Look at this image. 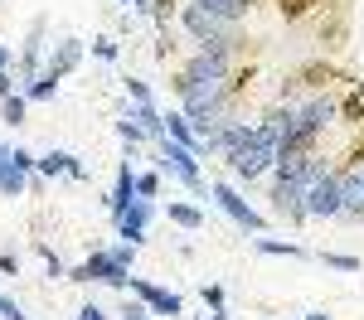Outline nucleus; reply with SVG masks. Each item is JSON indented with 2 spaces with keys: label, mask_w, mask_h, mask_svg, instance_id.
Listing matches in <instances>:
<instances>
[{
  "label": "nucleus",
  "mask_w": 364,
  "mask_h": 320,
  "mask_svg": "<svg viewBox=\"0 0 364 320\" xmlns=\"http://www.w3.org/2000/svg\"><path fill=\"white\" fill-rule=\"evenodd\" d=\"M151 219H156V204H151V199H132V204H127V209H122V214L112 219V224H117V233H122V238L136 248V243H146V228H151Z\"/></svg>",
  "instance_id": "0eeeda50"
},
{
  "label": "nucleus",
  "mask_w": 364,
  "mask_h": 320,
  "mask_svg": "<svg viewBox=\"0 0 364 320\" xmlns=\"http://www.w3.org/2000/svg\"><path fill=\"white\" fill-rule=\"evenodd\" d=\"M132 121H136L146 136H156V141H166V116L156 112V102H136V112H132Z\"/></svg>",
  "instance_id": "dca6fc26"
},
{
  "label": "nucleus",
  "mask_w": 364,
  "mask_h": 320,
  "mask_svg": "<svg viewBox=\"0 0 364 320\" xmlns=\"http://www.w3.org/2000/svg\"><path fill=\"white\" fill-rule=\"evenodd\" d=\"M5 160H10V145H5V141H0V165H5Z\"/></svg>",
  "instance_id": "4c0bfd02"
},
{
  "label": "nucleus",
  "mask_w": 364,
  "mask_h": 320,
  "mask_svg": "<svg viewBox=\"0 0 364 320\" xmlns=\"http://www.w3.org/2000/svg\"><path fill=\"white\" fill-rule=\"evenodd\" d=\"M25 107H29L25 92H10V97L0 102V112H5V121H10V126H20V121H25Z\"/></svg>",
  "instance_id": "412c9836"
},
{
  "label": "nucleus",
  "mask_w": 364,
  "mask_h": 320,
  "mask_svg": "<svg viewBox=\"0 0 364 320\" xmlns=\"http://www.w3.org/2000/svg\"><path fill=\"white\" fill-rule=\"evenodd\" d=\"M0 316H5V320H29L25 311H20V306H15V301H5V296H0Z\"/></svg>",
  "instance_id": "cd10ccee"
},
{
  "label": "nucleus",
  "mask_w": 364,
  "mask_h": 320,
  "mask_svg": "<svg viewBox=\"0 0 364 320\" xmlns=\"http://www.w3.org/2000/svg\"><path fill=\"white\" fill-rule=\"evenodd\" d=\"M0 272H10V277H15V272H20V258H15V253H0Z\"/></svg>",
  "instance_id": "2f4dec72"
},
{
  "label": "nucleus",
  "mask_w": 364,
  "mask_h": 320,
  "mask_svg": "<svg viewBox=\"0 0 364 320\" xmlns=\"http://www.w3.org/2000/svg\"><path fill=\"white\" fill-rule=\"evenodd\" d=\"M166 136H170L175 145H185V150H199V145H204V141L195 136V126L185 121V112H170V116H166Z\"/></svg>",
  "instance_id": "2eb2a0df"
},
{
  "label": "nucleus",
  "mask_w": 364,
  "mask_h": 320,
  "mask_svg": "<svg viewBox=\"0 0 364 320\" xmlns=\"http://www.w3.org/2000/svg\"><path fill=\"white\" fill-rule=\"evenodd\" d=\"M127 92H132V102H151V87L141 83V78H127Z\"/></svg>",
  "instance_id": "a878e982"
},
{
  "label": "nucleus",
  "mask_w": 364,
  "mask_h": 320,
  "mask_svg": "<svg viewBox=\"0 0 364 320\" xmlns=\"http://www.w3.org/2000/svg\"><path fill=\"white\" fill-rule=\"evenodd\" d=\"M0 194H5V199L25 194V170H20L15 160H5V165H0Z\"/></svg>",
  "instance_id": "f3484780"
},
{
  "label": "nucleus",
  "mask_w": 364,
  "mask_h": 320,
  "mask_svg": "<svg viewBox=\"0 0 364 320\" xmlns=\"http://www.w3.org/2000/svg\"><path fill=\"white\" fill-rule=\"evenodd\" d=\"M204 306L209 311H224V287H204Z\"/></svg>",
  "instance_id": "bb28decb"
},
{
  "label": "nucleus",
  "mask_w": 364,
  "mask_h": 320,
  "mask_svg": "<svg viewBox=\"0 0 364 320\" xmlns=\"http://www.w3.org/2000/svg\"><path fill=\"white\" fill-rule=\"evenodd\" d=\"M44 262H49V277H63V282H68V267H63V262H58L49 248H44Z\"/></svg>",
  "instance_id": "c85d7f7f"
},
{
  "label": "nucleus",
  "mask_w": 364,
  "mask_h": 320,
  "mask_svg": "<svg viewBox=\"0 0 364 320\" xmlns=\"http://www.w3.org/2000/svg\"><path fill=\"white\" fill-rule=\"evenodd\" d=\"M136 199V170L132 165H117V180H112V194H107V209H112V219L127 209V204Z\"/></svg>",
  "instance_id": "9b49d317"
},
{
  "label": "nucleus",
  "mask_w": 364,
  "mask_h": 320,
  "mask_svg": "<svg viewBox=\"0 0 364 320\" xmlns=\"http://www.w3.org/2000/svg\"><path fill=\"white\" fill-rule=\"evenodd\" d=\"M161 165H166L175 180H185V184H190L195 194H204V175H199L195 150H185V145H175V141L166 136V141H161Z\"/></svg>",
  "instance_id": "39448f33"
},
{
  "label": "nucleus",
  "mask_w": 364,
  "mask_h": 320,
  "mask_svg": "<svg viewBox=\"0 0 364 320\" xmlns=\"http://www.w3.org/2000/svg\"><path fill=\"white\" fill-rule=\"evenodd\" d=\"M180 25L190 29V34H195V44L199 49H204V44H219V39H228V29H224V20H214V15H209V10H204V5H185V10H180Z\"/></svg>",
  "instance_id": "423d86ee"
},
{
  "label": "nucleus",
  "mask_w": 364,
  "mask_h": 320,
  "mask_svg": "<svg viewBox=\"0 0 364 320\" xmlns=\"http://www.w3.org/2000/svg\"><path fill=\"white\" fill-rule=\"evenodd\" d=\"M326 267H336V272H360V258H350V253H326Z\"/></svg>",
  "instance_id": "5701e85b"
},
{
  "label": "nucleus",
  "mask_w": 364,
  "mask_h": 320,
  "mask_svg": "<svg viewBox=\"0 0 364 320\" xmlns=\"http://www.w3.org/2000/svg\"><path fill=\"white\" fill-rule=\"evenodd\" d=\"M306 5H311V0H282V15H301Z\"/></svg>",
  "instance_id": "473e14b6"
},
{
  "label": "nucleus",
  "mask_w": 364,
  "mask_h": 320,
  "mask_svg": "<svg viewBox=\"0 0 364 320\" xmlns=\"http://www.w3.org/2000/svg\"><path fill=\"white\" fill-rule=\"evenodd\" d=\"M117 136H122V141H127V145H136L141 136H146V131H141L136 121H117Z\"/></svg>",
  "instance_id": "b1692460"
},
{
  "label": "nucleus",
  "mask_w": 364,
  "mask_h": 320,
  "mask_svg": "<svg viewBox=\"0 0 364 320\" xmlns=\"http://www.w3.org/2000/svg\"><path fill=\"white\" fill-rule=\"evenodd\" d=\"M257 253H267V258H301V243H282V238H257Z\"/></svg>",
  "instance_id": "aec40b11"
},
{
  "label": "nucleus",
  "mask_w": 364,
  "mask_h": 320,
  "mask_svg": "<svg viewBox=\"0 0 364 320\" xmlns=\"http://www.w3.org/2000/svg\"><path fill=\"white\" fill-rule=\"evenodd\" d=\"M170 224H180V228H204V214H199L195 204H170Z\"/></svg>",
  "instance_id": "6ab92c4d"
},
{
  "label": "nucleus",
  "mask_w": 364,
  "mask_h": 320,
  "mask_svg": "<svg viewBox=\"0 0 364 320\" xmlns=\"http://www.w3.org/2000/svg\"><path fill=\"white\" fill-rule=\"evenodd\" d=\"M78 58H83V39H58V49L49 54V63H44V73H54V78H63L68 68H78Z\"/></svg>",
  "instance_id": "ddd939ff"
},
{
  "label": "nucleus",
  "mask_w": 364,
  "mask_h": 320,
  "mask_svg": "<svg viewBox=\"0 0 364 320\" xmlns=\"http://www.w3.org/2000/svg\"><path fill=\"white\" fill-rule=\"evenodd\" d=\"M345 214V189H340V175H321L306 189V219H331Z\"/></svg>",
  "instance_id": "7ed1b4c3"
},
{
  "label": "nucleus",
  "mask_w": 364,
  "mask_h": 320,
  "mask_svg": "<svg viewBox=\"0 0 364 320\" xmlns=\"http://www.w3.org/2000/svg\"><path fill=\"white\" fill-rule=\"evenodd\" d=\"M0 68H10V44H0Z\"/></svg>",
  "instance_id": "c9c22d12"
},
{
  "label": "nucleus",
  "mask_w": 364,
  "mask_h": 320,
  "mask_svg": "<svg viewBox=\"0 0 364 320\" xmlns=\"http://www.w3.org/2000/svg\"><path fill=\"white\" fill-rule=\"evenodd\" d=\"M340 189H345V214L364 219V160L355 165V170L340 175Z\"/></svg>",
  "instance_id": "f8f14e48"
},
{
  "label": "nucleus",
  "mask_w": 364,
  "mask_h": 320,
  "mask_svg": "<svg viewBox=\"0 0 364 320\" xmlns=\"http://www.w3.org/2000/svg\"><path fill=\"white\" fill-rule=\"evenodd\" d=\"M209 320H228V316H224V311H214V316H209Z\"/></svg>",
  "instance_id": "ea45409f"
},
{
  "label": "nucleus",
  "mask_w": 364,
  "mask_h": 320,
  "mask_svg": "<svg viewBox=\"0 0 364 320\" xmlns=\"http://www.w3.org/2000/svg\"><path fill=\"white\" fill-rule=\"evenodd\" d=\"M127 5H132V10H136V15H151V10H156V5H151V0H127Z\"/></svg>",
  "instance_id": "f704fd0d"
},
{
  "label": "nucleus",
  "mask_w": 364,
  "mask_h": 320,
  "mask_svg": "<svg viewBox=\"0 0 364 320\" xmlns=\"http://www.w3.org/2000/svg\"><path fill=\"white\" fill-rule=\"evenodd\" d=\"M122 320H151V306H146V301H141V306H127Z\"/></svg>",
  "instance_id": "c756f323"
},
{
  "label": "nucleus",
  "mask_w": 364,
  "mask_h": 320,
  "mask_svg": "<svg viewBox=\"0 0 364 320\" xmlns=\"http://www.w3.org/2000/svg\"><path fill=\"white\" fill-rule=\"evenodd\" d=\"M252 131H257L252 121H228V126H219V131H214V141H209V150H224V155H233V150H238V145L248 141Z\"/></svg>",
  "instance_id": "4468645a"
},
{
  "label": "nucleus",
  "mask_w": 364,
  "mask_h": 320,
  "mask_svg": "<svg viewBox=\"0 0 364 320\" xmlns=\"http://www.w3.org/2000/svg\"><path fill=\"white\" fill-rule=\"evenodd\" d=\"M39 175H73V180H87V165L78 155H68V150H49V155H39Z\"/></svg>",
  "instance_id": "9d476101"
},
{
  "label": "nucleus",
  "mask_w": 364,
  "mask_h": 320,
  "mask_svg": "<svg viewBox=\"0 0 364 320\" xmlns=\"http://www.w3.org/2000/svg\"><path fill=\"white\" fill-rule=\"evenodd\" d=\"M360 160H364V145H360V150H355V165H360Z\"/></svg>",
  "instance_id": "58836bf2"
},
{
  "label": "nucleus",
  "mask_w": 364,
  "mask_h": 320,
  "mask_svg": "<svg viewBox=\"0 0 364 320\" xmlns=\"http://www.w3.org/2000/svg\"><path fill=\"white\" fill-rule=\"evenodd\" d=\"M10 92H15V83H10V68H0V102H5Z\"/></svg>",
  "instance_id": "72a5a7b5"
},
{
  "label": "nucleus",
  "mask_w": 364,
  "mask_h": 320,
  "mask_svg": "<svg viewBox=\"0 0 364 320\" xmlns=\"http://www.w3.org/2000/svg\"><path fill=\"white\" fill-rule=\"evenodd\" d=\"M132 258H136L132 243L107 248V253H87V262H78V267L68 272V282H102V287L127 291V282H132Z\"/></svg>",
  "instance_id": "f03ea898"
},
{
  "label": "nucleus",
  "mask_w": 364,
  "mask_h": 320,
  "mask_svg": "<svg viewBox=\"0 0 364 320\" xmlns=\"http://www.w3.org/2000/svg\"><path fill=\"white\" fill-rule=\"evenodd\" d=\"M25 83H34L39 73H44V20H34L29 25V39H25Z\"/></svg>",
  "instance_id": "1a4fd4ad"
},
{
  "label": "nucleus",
  "mask_w": 364,
  "mask_h": 320,
  "mask_svg": "<svg viewBox=\"0 0 364 320\" xmlns=\"http://www.w3.org/2000/svg\"><path fill=\"white\" fill-rule=\"evenodd\" d=\"M301 320H331V316H326V311H306Z\"/></svg>",
  "instance_id": "e433bc0d"
},
{
  "label": "nucleus",
  "mask_w": 364,
  "mask_h": 320,
  "mask_svg": "<svg viewBox=\"0 0 364 320\" xmlns=\"http://www.w3.org/2000/svg\"><path fill=\"white\" fill-rule=\"evenodd\" d=\"M161 194V175L156 170H141L136 175V199H156Z\"/></svg>",
  "instance_id": "4be33fe9"
},
{
  "label": "nucleus",
  "mask_w": 364,
  "mask_h": 320,
  "mask_svg": "<svg viewBox=\"0 0 364 320\" xmlns=\"http://www.w3.org/2000/svg\"><path fill=\"white\" fill-rule=\"evenodd\" d=\"M73 320H107V311H102V306H83Z\"/></svg>",
  "instance_id": "7c9ffc66"
},
{
  "label": "nucleus",
  "mask_w": 364,
  "mask_h": 320,
  "mask_svg": "<svg viewBox=\"0 0 364 320\" xmlns=\"http://www.w3.org/2000/svg\"><path fill=\"white\" fill-rule=\"evenodd\" d=\"M209 194H214V204H219V209H224V214H228V219H233L243 233H262V228H267V219H262V214H257L248 199H238V189H233V184H214Z\"/></svg>",
  "instance_id": "20e7f679"
},
{
  "label": "nucleus",
  "mask_w": 364,
  "mask_h": 320,
  "mask_svg": "<svg viewBox=\"0 0 364 320\" xmlns=\"http://www.w3.org/2000/svg\"><path fill=\"white\" fill-rule=\"evenodd\" d=\"M277 160H282V141H277V131H272V121H257V131L228 155V170L238 175V180H257V175L272 170Z\"/></svg>",
  "instance_id": "f257e3e1"
},
{
  "label": "nucleus",
  "mask_w": 364,
  "mask_h": 320,
  "mask_svg": "<svg viewBox=\"0 0 364 320\" xmlns=\"http://www.w3.org/2000/svg\"><path fill=\"white\" fill-rule=\"evenodd\" d=\"M127 291H136L141 301L151 306V316H180V311H185V301H180L175 291L156 287V282H146V277H132V282H127Z\"/></svg>",
  "instance_id": "6e6552de"
},
{
  "label": "nucleus",
  "mask_w": 364,
  "mask_h": 320,
  "mask_svg": "<svg viewBox=\"0 0 364 320\" xmlns=\"http://www.w3.org/2000/svg\"><path fill=\"white\" fill-rule=\"evenodd\" d=\"M58 83H63V78H54V73H39V78L25 87V97H29V102H49V97L58 92Z\"/></svg>",
  "instance_id": "a211bd4d"
},
{
  "label": "nucleus",
  "mask_w": 364,
  "mask_h": 320,
  "mask_svg": "<svg viewBox=\"0 0 364 320\" xmlns=\"http://www.w3.org/2000/svg\"><path fill=\"white\" fill-rule=\"evenodd\" d=\"M92 54H97V58H107V63H112V58H117V39H92Z\"/></svg>",
  "instance_id": "393cba45"
}]
</instances>
